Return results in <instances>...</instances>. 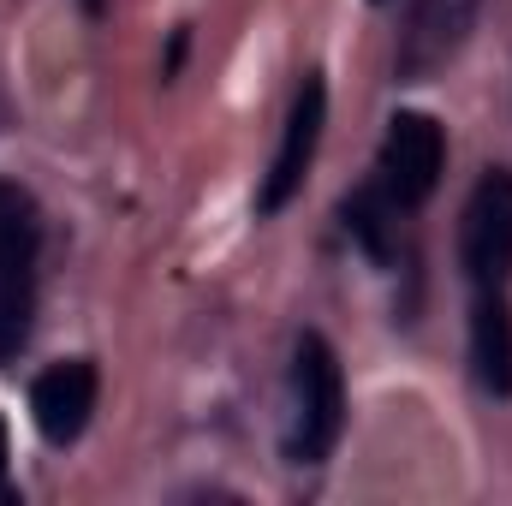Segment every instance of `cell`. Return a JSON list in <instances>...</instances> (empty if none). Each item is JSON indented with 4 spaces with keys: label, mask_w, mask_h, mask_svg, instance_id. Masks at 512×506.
<instances>
[{
    "label": "cell",
    "mask_w": 512,
    "mask_h": 506,
    "mask_svg": "<svg viewBox=\"0 0 512 506\" xmlns=\"http://www.w3.org/2000/svg\"><path fill=\"white\" fill-rule=\"evenodd\" d=\"M346 429V376L322 334L292 340V423H286V459L322 465Z\"/></svg>",
    "instance_id": "cell-1"
},
{
    "label": "cell",
    "mask_w": 512,
    "mask_h": 506,
    "mask_svg": "<svg viewBox=\"0 0 512 506\" xmlns=\"http://www.w3.org/2000/svg\"><path fill=\"white\" fill-rule=\"evenodd\" d=\"M36 251H42V215L24 185L0 179V364L18 358L30 340L36 310Z\"/></svg>",
    "instance_id": "cell-2"
},
{
    "label": "cell",
    "mask_w": 512,
    "mask_h": 506,
    "mask_svg": "<svg viewBox=\"0 0 512 506\" xmlns=\"http://www.w3.org/2000/svg\"><path fill=\"white\" fill-rule=\"evenodd\" d=\"M447 167V131L435 114L399 108L382 131V155H376V185L387 191L393 209H423L441 185Z\"/></svg>",
    "instance_id": "cell-3"
},
{
    "label": "cell",
    "mask_w": 512,
    "mask_h": 506,
    "mask_svg": "<svg viewBox=\"0 0 512 506\" xmlns=\"http://www.w3.org/2000/svg\"><path fill=\"white\" fill-rule=\"evenodd\" d=\"M459 262L471 286H507L512 280V173L489 167L465 203L459 221Z\"/></svg>",
    "instance_id": "cell-4"
},
{
    "label": "cell",
    "mask_w": 512,
    "mask_h": 506,
    "mask_svg": "<svg viewBox=\"0 0 512 506\" xmlns=\"http://www.w3.org/2000/svg\"><path fill=\"white\" fill-rule=\"evenodd\" d=\"M322 126H328V84H322V72H304V84L292 96V114H286V131H280V149H274V167H268V179L256 191V215H280L304 191Z\"/></svg>",
    "instance_id": "cell-5"
},
{
    "label": "cell",
    "mask_w": 512,
    "mask_h": 506,
    "mask_svg": "<svg viewBox=\"0 0 512 506\" xmlns=\"http://www.w3.org/2000/svg\"><path fill=\"white\" fill-rule=\"evenodd\" d=\"M96 393L102 376L90 358H66V364H48L36 387H30V417L42 429L48 447H72L84 429H90V411H96Z\"/></svg>",
    "instance_id": "cell-6"
},
{
    "label": "cell",
    "mask_w": 512,
    "mask_h": 506,
    "mask_svg": "<svg viewBox=\"0 0 512 506\" xmlns=\"http://www.w3.org/2000/svg\"><path fill=\"white\" fill-rule=\"evenodd\" d=\"M483 0H411V18L399 30V78H429L435 66H447L459 54V42L471 36Z\"/></svg>",
    "instance_id": "cell-7"
},
{
    "label": "cell",
    "mask_w": 512,
    "mask_h": 506,
    "mask_svg": "<svg viewBox=\"0 0 512 506\" xmlns=\"http://www.w3.org/2000/svg\"><path fill=\"white\" fill-rule=\"evenodd\" d=\"M471 370L483 381V393H495V399L512 393V304H507V286H477V304H471Z\"/></svg>",
    "instance_id": "cell-8"
},
{
    "label": "cell",
    "mask_w": 512,
    "mask_h": 506,
    "mask_svg": "<svg viewBox=\"0 0 512 506\" xmlns=\"http://www.w3.org/2000/svg\"><path fill=\"white\" fill-rule=\"evenodd\" d=\"M0 495H6V417H0Z\"/></svg>",
    "instance_id": "cell-9"
},
{
    "label": "cell",
    "mask_w": 512,
    "mask_h": 506,
    "mask_svg": "<svg viewBox=\"0 0 512 506\" xmlns=\"http://www.w3.org/2000/svg\"><path fill=\"white\" fill-rule=\"evenodd\" d=\"M84 12H90V18H102V12H108V0H84Z\"/></svg>",
    "instance_id": "cell-10"
}]
</instances>
